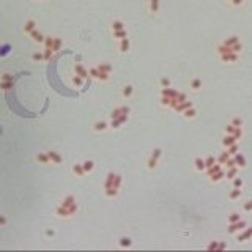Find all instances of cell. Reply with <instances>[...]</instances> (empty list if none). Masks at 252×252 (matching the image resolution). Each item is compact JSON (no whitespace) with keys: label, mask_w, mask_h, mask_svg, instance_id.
Returning <instances> with one entry per match:
<instances>
[{"label":"cell","mask_w":252,"mask_h":252,"mask_svg":"<svg viewBox=\"0 0 252 252\" xmlns=\"http://www.w3.org/2000/svg\"><path fill=\"white\" fill-rule=\"evenodd\" d=\"M161 156H162V150H161L159 147L153 148V151H151V154H150V158L147 159V169H148V170H154V169H156V165L159 164Z\"/></svg>","instance_id":"obj_1"},{"label":"cell","mask_w":252,"mask_h":252,"mask_svg":"<svg viewBox=\"0 0 252 252\" xmlns=\"http://www.w3.org/2000/svg\"><path fill=\"white\" fill-rule=\"evenodd\" d=\"M107 128H109V123L104 122V120H99V122L93 123V126H92V129L95 131V133H103V131H106Z\"/></svg>","instance_id":"obj_2"},{"label":"cell","mask_w":252,"mask_h":252,"mask_svg":"<svg viewBox=\"0 0 252 252\" xmlns=\"http://www.w3.org/2000/svg\"><path fill=\"white\" fill-rule=\"evenodd\" d=\"M30 38H32V41H33V43H38V44H41V43H44V38H46V36H44V35H43L41 32H39V30H36V28H35L33 32L30 33Z\"/></svg>","instance_id":"obj_3"},{"label":"cell","mask_w":252,"mask_h":252,"mask_svg":"<svg viewBox=\"0 0 252 252\" xmlns=\"http://www.w3.org/2000/svg\"><path fill=\"white\" fill-rule=\"evenodd\" d=\"M134 95V85H131V84H126L125 87L122 88V96L125 98V99H129L131 96Z\"/></svg>","instance_id":"obj_4"},{"label":"cell","mask_w":252,"mask_h":252,"mask_svg":"<svg viewBox=\"0 0 252 252\" xmlns=\"http://www.w3.org/2000/svg\"><path fill=\"white\" fill-rule=\"evenodd\" d=\"M55 214L58 216V218H71V213H69V210L66 208V206L63 205H58L57 210H55Z\"/></svg>","instance_id":"obj_5"},{"label":"cell","mask_w":252,"mask_h":252,"mask_svg":"<svg viewBox=\"0 0 252 252\" xmlns=\"http://www.w3.org/2000/svg\"><path fill=\"white\" fill-rule=\"evenodd\" d=\"M129 47H131L129 38H123V39H120V41H118V50H120V52H123V54L128 52Z\"/></svg>","instance_id":"obj_6"},{"label":"cell","mask_w":252,"mask_h":252,"mask_svg":"<svg viewBox=\"0 0 252 252\" xmlns=\"http://www.w3.org/2000/svg\"><path fill=\"white\" fill-rule=\"evenodd\" d=\"M161 96H165V98L175 99L176 96H178V92H176V90H173L172 87H169V88H162V92H161Z\"/></svg>","instance_id":"obj_7"},{"label":"cell","mask_w":252,"mask_h":252,"mask_svg":"<svg viewBox=\"0 0 252 252\" xmlns=\"http://www.w3.org/2000/svg\"><path fill=\"white\" fill-rule=\"evenodd\" d=\"M36 28V21H33V19H28V21H25V24H24V33H32L33 30Z\"/></svg>","instance_id":"obj_8"},{"label":"cell","mask_w":252,"mask_h":252,"mask_svg":"<svg viewBox=\"0 0 252 252\" xmlns=\"http://www.w3.org/2000/svg\"><path fill=\"white\" fill-rule=\"evenodd\" d=\"M47 154H49L50 164H62L63 162V158L57 153V151H47Z\"/></svg>","instance_id":"obj_9"},{"label":"cell","mask_w":252,"mask_h":252,"mask_svg":"<svg viewBox=\"0 0 252 252\" xmlns=\"http://www.w3.org/2000/svg\"><path fill=\"white\" fill-rule=\"evenodd\" d=\"M38 164H50V159H49V154L44 153V151H39V153L35 156Z\"/></svg>","instance_id":"obj_10"},{"label":"cell","mask_w":252,"mask_h":252,"mask_svg":"<svg viewBox=\"0 0 252 252\" xmlns=\"http://www.w3.org/2000/svg\"><path fill=\"white\" fill-rule=\"evenodd\" d=\"M74 73L77 74V76H80V77H88V69H85L84 68V65H80V63H77V65H74Z\"/></svg>","instance_id":"obj_11"},{"label":"cell","mask_w":252,"mask_h":252,"mask_svg":"<svg viewBox=\"0 0 252 252\" xmlns=\"http://www.w3.org/2000/svg\"><path fill=\"white\" fill-rule=\"evenodd\" d=\"M161 8V0H148V9L153 14H156Z\"/></svg>","instance_id":"obj_12"},{"label":"cell","mask_w":252,"mask_h":252,"mask_svg":"<svg viewBox=\"0 0 252 252\" xmlns=\"http://www.w3.org/2000/svg\"><path fill=\"white\" fill-rule=\"evenodd\" d=\"M115 172H109L107 173V178L104 181V189H109V188H114V181H115Z\"/></svg>","instance_id":"obj_13"},{"label":"cell","mask_w":252,"mask_h":252,"mask_svg":"<svg viewBox=\"0 0 252 252\" xmlns=\"http://www.w3.org/2000/svg\"><path fill=\"white\" fill-rule=\"evenodd\" d=\"M96 68L99 69L101 73H106V74H112V71H114L112 65H109V63H99Z\"/></svg>","instance_id":"obj_14"},{"label":"cell","mask_w":252,"mask_h":252,"mask_svg":"<svg viewBox=\"0 0 252 252\" xmlns=\"http://www.w3.org/2000/svg\"><path fill=\"white\" fill-rule=\"evenodd\" d=\"M236 58H238L236 52H229V54L221 55V60H222V62H236Z\"/></svg>","instance_id":"obj_15"},{"label":"cell","mask_w":252,"mask_h":252,"mask_svg":"<svg viewBox=\"0 0 252 252\" xmlns=\"http://www.w3.org/2000/svg\"><path fill=\"white\" fill-rule=\"evenodd\" d=\"M71 170H73V173H74L76 176H84V175H85V170H84V167H82V162H80V164H74Z\"/></svg>","instance_id":"obj_16"},{"label":"cell","mask_w":252,"mask_h":252,"mask_svg":"<svg viewBox=\"0 0 252 252\" xmlns=\"http://www.w3.org/2000/svg\"><path fill=\"white\" fill-rule=\"evenodd\" d=\"M74 203H76V197L69 194V195H66V197L62 200V203H60V205H63V206H66V208H69V206L74 205Z\"/></svg>","instance_id":"obj_17"},{"label":"cell","mask_w":252,"mask_h":252,"mask_svg":"<svg viewBox=\"0 0 252 252\" xmlns=\"http://www.w3.org/2000/svg\"><path fill=\"white\" fill-rule=\"evenodd\" d=\"M82 167H84V170H85V173H90V172L95 169V162H93L92 159H85L84 162H82Z\"/></svg>","instance_id":"obj_18"},{"label":"cell","mask_w":252,"mask_h":252,"mask_svg":"<svg viewBox=\"0 0 252 252\" xmlns=\"http://www.w3.org/2000/svg\"><path fill=\"white\" fill-rule=\"evenodd\" d=\"M112 36L120 41V39H123V38H128V32H126V28H123V30H115V32H112Z\"/></svg>","instance_id":"obj_19"},{"label":"cell","mask_w":252,"mask_h":252,"mask_svg":"<svg viewBox=\"0 0 252 252\" xmlns=\"http://www.w3.org/2000/svg\"><path fill=\"white\" fill-rule=\"evenodd\" d=\"M236 140H238V139H236L235 137V135H227V137H224V140H222V145H224V147H230V145H233L235 142H236Z\"/></svg>","instance_id":"obj_20"},{"label":"cell","mask_w":252,"mask_h":252,"mask_svg":"<svg viewBox=\"0 0 252 252\" xmlns=\"http://www.w3.org/2000/svg\"><path fill=\"white\" fill-rule=\"evenodd\" d=\"M118 244H120V248H129V246L133 244V241H131V238H128V236H122Z\"/></svg>","instance_id":"obj_21"},{"label":"cell","mask_w":252,"mask_h":252,"mask_svg":"<svg viewBox=\"0 0 252 252\" xmlns=\"http://www.w3.org/2000/svg\"><path fill=\"white\" fill-rule=\"evenodd\" d=\"M200 88H202V80L200 79H192V80H191V90L199 92Z\"/></svg>","instance_id":"obj_22"},{"label":"cell","mask_w":252,"mask_h":252,"mask_svg":"<svg viewBox=\"0 0 252 252\" xmlns=\"http://www.w3.org/2000/svg\"><path fill=\"white\" fill-rule=\"evenodd\" d=\"M110 27H112V32H115V30H123L125 28V24L122 21H118V19H115V21L110 24Z\"/></svg>","instance_id":"obj_23"},{"label":"cell","mask_w":252,"mask_h":252,"mask_svg":"<svg viewBox=\"0 0 252 252\" xmlns=\"http://www.w3.org/2000/svg\"><path fill=\"white\" fill-rule=\"evenodd\" d=\"M236 43H240V39H238V36H229L224 41V44L225 46H229V47H232V46H235Z\"/></svg>","instance_id":"obj_24"},{"label":"cell","mask_w":252,"mask_h":252,"mask_svg":"<svg viewBox=\"0 0 252 252\" xmlns=\"http://www.w3.org/2000/svg\"><path fill=\"white\" fill-rule=\"evenodd\" d=\"M117 194H118V189H117V188L104 189V195H106V197H117Z\"/></svg>","instance_id":"obj_25"},{"label":"cell","mask_w":252,"mask_h":252,"mask_svg":"<svg viewBox=\"0 0 252 252\" xmlns=\"http://www.w3.org/2000/svg\"><path fill=\"white\" fill-rule=\"evenodd\" d=\"M159 85L162 88H169V87H172V82H170L169 77H161L159 79Z\"/></svg>","instance_id":"obj_26"},{"label":"cell","mask_w":252,"mask_h":252,"mask_svg":"<svg viewBox=\"0 0 252 252\" xmlns=\"http://www.w3.org/2000/svg\"><path fill=\"white\" fill-rule=\"evenodd\" d=\"M52 54H54V50L50 49V47H44V52H43V58H44V62H49L50 57H52Z\"/></svg>","instance_id":"obj_27"},{"label":"cell","mask_w":252,"mask_h":252,"mask_svg":"<svg viewBox=\"0 0 252 252\" xmlns=\"http://www.w3.org/2000/svg\"><path fill=\"white\" fill-rule=\"evenodd\" d=\"M229 197L233 200V199H238V197H241V191H240V188H233L230 191V194H229Z\"/></svg>","instance_id":"obj_28"},{"label":"cell","mask_w":252,"mask_h":252,"mask_svg":"<svg viewBox=\"0 0 252 252\" xmlns=\"http://www.w3.org/2000/svg\"><path fill=\"white\" fill-rule=\"evenodd\" d=\"M109 126L112 129H118L120 126H123V125H122V122H120V118H112V120H110V123H109Z\"/></svg>","instance_id":"obj_29"},{"label":"cell","mask_w":252,"mask_h":252,"mask_svg":"<svg viewBox=\"0 0 252 252\" xmlns=\"http://www.w3.org/2000/svg\"><path fill=\"white\" fill-rule=\"evenodd\" d=\"M13 88V82H7V80H0V90L7 92V90Z\"/></svg>","instance_id":"obj_30"},{"label":"cell","mask_w":252,"mask_h":252,"mask_svg":"<svg viewBox=\"0 0 252 252\" xmlns=\"http://www.w3.org/2000/svg\"><path fill=\"white\" fill-rule=\"evenodd\" d=\"M62 44H63V41L60 38H54V44H52V50L54 52H57V50L62 47Z\"/></svg>","instance_id":"obj_31"},{"label":"cell","mask_w":252,"mask_h":252,"mask_svg":"<svg viewBox=\"0 0 252 252\" xmlns=\"http://www.w3.org/2000/svg\"><path fill=\"white\" fill-rule=\"evenodd\" d=\"M54 38L55 36H50V35H47V36L46 38H44V47H50V49H52V44H54Z\"/></svg>","instance_id":"obj_32"},{"label":"cell","mask_w":252,"mask_h":252,"mask_svg":"<svg viewBox=\"0 0 252 252\" xmlns=\"http://www.w3.org/2000/svg\"><path fill=\"white\" fill-rule=\"evenodd\" d=\"M183 115H184L186 118H192V117H195V109H194V107H188V109L183 112Z\"/></svg>","instance_id":"obj_33"},{"label":"cell","mask_w":252,"mask_h":252,"mask_svg":"<svg viewBox=\"0 0 252 252\" xmlns=\"http://www.w3.org/2000/svg\"><path fill=\"white\" fill-rule=\"evenodd\" d=\"M195 169H197V170H203V169H206V165H205V159H195Z\"/></svg>","instance_id":"obj_34"},{"label":"cell","mask_w":252,"mask_h":252,"mask_svg":"<svg viewBox=\"0 0 252 252\" xmlns=\"http://www.w3.org/2000/svg\"><path fill=\"white\" fill-rule=\"evenodd\" d=\"M240 229H244V222H240V224H230L229 232H230V233H233L235 230H240Z\"/></svg>","instance_id":"obj_35"},{"label":"cell","mask_w":252,"mask_h":252,"mask_svg":"<svg viewBox=\"0 0 252 252\" xmlns=\"http://www.w3.org/2000/svg\"><path fill=\"white\" fill-rule=\"evenodd\" d=\"M120 115H123V112H122V106H120V107H115V109L112 110V114H110V120H112V118H118Z\"/></svg>","instance_id":"obj_36"},{"label":"cell","mask_w":252,"mask_h":252,"mask_svg":"<svg viewBox=\"0 0 252 252\" xmlns=\"http://www.w3.org/2000/svg\"><path fill=\"white\" fill-rule=\"evenodd\" d=\"M88 76L90 77H93V79H98L99 77V69L95 66V68H90L88 69Z\"/></svg>","instance_id":"obj_37"},{"label":"cell","mask_w":252,"mask_h":252,"mask_svg":"<svg viewBox=\"0 0 252 252\" xmlns=\"http://www.w3.org/2000/svg\"><path fill=\"white\" fill-rule=\"evenodd\" d=\"M71 80H73V84L76 85V87H80V85H82V82H84V77H80V76L76 74Z\"/></svg>","instance_id":"obj_38"},{"label":"cell","mask_w":252,"mask_h":252,"mask_svg":"<svg viewBox=\"0 0 252 252\" xmlns=\"http://www.w3.org/2000/svg\"><path fill=\"white\" fill-rule=\"evenodd\" d=\"M32 60L33 62H43V52H33L32 54Z\"/></svg>","instance_id":"obj_39"},{"label":"cell","mask_w":252,"mask_h":252,"mask_svg":"<svg viewBox=\"0 0 252 252\" xmlns=\"http://www.w3.org/2000/svg\"><path fill=\"white\" fill-rule=\"evenodd\" d=\"M235 164H238L240 167H244V158L241 154H236L235 156Z\"/></svg>","instance_id":"obj_40"},{"label":"cell","mask_w":252,"mask_h":252,"mask_svg":"<svg viewBox=\"0 0 252 252\" xmlns=\"http://www.w3.org/2000/svg\"><path fill=\"white\" fill-rule=\"evenodd\" d=\"M238 221H240V214H238V213H232V214L229 216V222H230V224L238 222Z\"/></svg>","instance_id":"obj_41"},{"label":"cell","mask_w":252,"mask_h":252,"mask_svg":"<svg viewBox=\"0 0 252 252\" xmlns=\"http://www.w3.org/2000/svg\"><path fill=\"white\" fill-rule=\"evenodd\" d=\"M251 235H252V229H249V230H246L243 235H240V241H244V240H248V238H251Z\"/></svg>","instance_id":"obj_42"},{"label":"cell","mask_w":252,"mask_h":252,"mask_svg":"<svg viewBox=\"0 0 252 252\" xmlns=\"http://www.w3.org/2000/svg\"><path fill=\"white\" fill-rule=\"evenodd\" d=\"M0 80H7V82H13V76L9 73H3L2 77H0Z\"/></svg>","instance_id":"obj_43"},{"label":"cell","mask_w":252,"mask_h":252,"mask_svg":"<svg viewBox=\"0 0 252 252\" xmlns=\"http://www.w3.org/2000/svg\"><path fill=\"white\" fill-rule=\"evenodd\" d=\"M235 175H236V167H232L229 172H227V178H229V180H233Z\"/></svg>","instance_id":"obj_44"},{"label":"cell","mask_w":252,"mask_h":252,"mask_svg":"<svg viewBox=\"0 0 252 252\" xmlns=\"http://www.w3.org/2000/svg\"><path fill=\"white\" fill-rule=\"evenodd\" d=\"M227 159H229V151H227V153H222L218 158V161H219V164H222V162H227Z\"/></svg>","instance_id":"obj_45"},{"label":"cell","mask_w":252,"mask_h":252,"mask_svg":"<svg viewBox=\"0 0 252 252\" xmlns=\"http://www.w3.org/2000/svg\"><path fill=\"white\" fill-rule=\"evenodd\" d=\"M214 164H216V159H214V158H206V159H205V165H206V169L211 167V165H214Z\"/></svg>","instance_id":"obj_46"},{"label":"cell","mask_w":252,"mask_h":252,"mask_svg":"<svg viewBox=\"0 0 252 252\" xmlns=\"http://www.w3.org/2000/svg\"><path fill=\"white\" fill-rule=\"evenodd\" d=\"M8 224V218L5 214H0V227H5Z\"/></svg>","instance_id":"obj_47"},{"label":"cell","mask_w":252,"mask_h":252,"mask_svg":"<svg viewBox=\"0 0 252 252\" xmlns=\"http://www.w3.org/2000/svg\"><path fill=\"white\" fill-rule=\"evenodd\" d=\"M8 52H9V46H2V47H0V57L7 55Z\"/></svg>","instance_id":"obj_48"},{"label":"cell","mask_w":252,"mask_h":252,"mask_svg":"<svg viewBox=\"0 0 252 252\" xmlns=\"http://www.w3.org/2000/svg\"><path fill=\"white\" fill-rule=\"evenodd\" d=\"M243 208H244L246 211H252V200H248V202H246Z\"/></svg>","instance_id":"obj_49"},{"label":"cell","mask_w":252,"mask_h":252,"mask_svg":"<svg viewBox=\"0 0 252 252\" xmlns=\"http://www.w3.org/2000/svg\"><path fill=\"white\" fill-rule=\"evenodd\" d=\"M241 184H243V181H241L240 178H233V186L235 188H241Z\"/></svg>","instance_id":"obj_50"},{"label":"cell","mask_w":252,"mask_h":252,"mask_svg":"<svg viewBox=\"0 0 252 252\" xmlns=\"http://www.w3.org/2000/svg\"><path fill=\"white\" fill-rule=\"evenodd\" d=\"M232 125H233V126H238V128H241V125H243V122H241L240 118H233V122H232Z\"/></svg>","instance_id":"obj_51"},{"label":"cell","mask_w":252,"mask_h":252,"mask_svg":"<svg viewBox=\"0 0 252 252\" xmlns=\"http://www.w3.org/2000/svg\"><path fill=\"white\" fill-rule=\"evenodd\" d=\"M230 3H232V5H235V7H238V5L243 3V0H230Z\"/></svg>","instance_id":"obj_52"},{"label":"cell","mask_w":252,"mask_h":252,"mask_svg":"<svg viewBox=\"0 0 252 252\" xmlns=\"http://www.w3.org/2000/svg\"><path fill=\"white\" fill-rule=\"evenodd\" d=\"M46 235H47V236H52L54 232H52V230H46Z\"/></svg>","instance_id":"obj_53"},{"label":"cell","mask_w":252,"mask_h":252,"mask_svg":"<svg viewBox=\"0 0 252 252\" xmlns=\"http://www.w3.org/2000/svg\"><path fill=\"white\" fill-rule=\"evenodd\" d=\"M0 47H2V44H0Z\"/></svg>","instance_id":"obj_54"}]
</instances>
